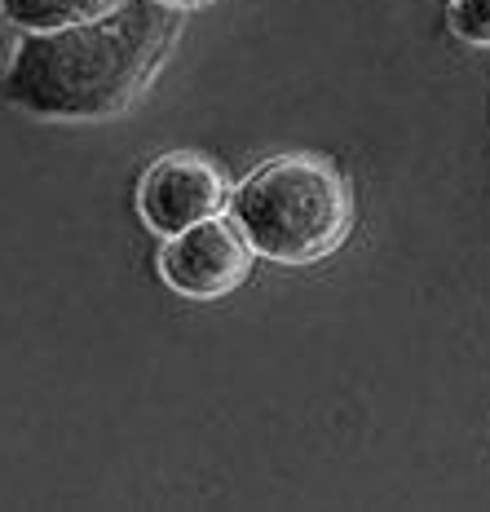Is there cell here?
Instances as JSON below:
<instances>
[{"label": "cell", "instance_id": "cell-7", "mask_svg": "<svg viewBox=\"0 0 490 512\" xmlns=\"http://www.w3.org/2000/svg\"><path fill=\"white\" fill-rule=\"evenodd\" d=\"M151 5H164V9H195V5H212V0H151Z\"/></svg>", "mask_w": 490, "mask_h": 512}, {"label": "cell", "instance_id": "cell-4", "mask_svg": "<svg viewBox=\"0 0 490 512\" xmlns=\"http://www.w3.org/2000/svg\"><path fill=\"white\" fill-rule=\"evenodd\" d=\"M137 208H142L146 226L168 239V234H181L208 217H221V208H226V177H221V168L212 159L195 151L159 155L142 177Z\"/></svg>", "mask_w": 490, "mask_h": 512}, {"label": "cell", "instance_id": "cell-1", "mask_svg": "<svg viewBox=\"0 0 490 512\" xmlns=\"http://www.w3.org/2000/svg\"><path fill=\"white\" fill-rule=\"evenodd\" d=\"M177 9L129 0L89 23L23 36L5 67V98L40 120H111L155 80L177 40Z\"/></svg>", "mask_w": 490, "mask_h": 512}, {"label": "cell", "instance_id": "cell-6", "mask_svg": "<svg viewBox=\"0 0 490 512\" xmlns=\"http://www.w3.org/2000/svg\"><path fill=\"white\" fill-rule=\"evenodd\" d=\"M446 23H451V31L460 40H468V45L490 49V0H451Z\"/></svg>", "mask_w": 490, "mask_h": 512}, {"label": "cell", "instance_id": "cell-5", "mask_svg": "<svg viewBox=\"0 0 490 512\" xmlns=\"http://www.w3.org/2000/svg\"><path fill=\"white\" fill-rule=\"evenodd\" d=\"M106 9H115V0H0V23L36 36V31H62L89 23Z\"/></svg>", "mask_w": 490, "mask_h": 512}, {"label": "cell", "instance_id": "cell-3", "mask_svg": "<svg viewBox=\"0 0 490 512\" xmlns=\"http://www.w3.org/2000/svg\"><path fill=\"white\" fill-rule=\"evenodd\" d=\"M252 270V243L234 221L208 217L199 226L168 234L159 248V279L190 301H217L234 292Z\"/></svg>", "mask_w": 490, "mask_h": 512}, {"label": "cell", "instance_id": "cell-2", "mask_svg": "<svg viewBox=\"0 0 490 512\" xmlns=\"http://www.w3.org/2000/svg\"><path fill=\"white\" fill-rule=\"evenodd\" d=\"M230 212L252 252L279 265L323 261L354 226V199L345 177L314 155H283L261 164L234 190Z\"/></svg>", "mask_w": 490, "mask_h": 512}]
</instances>
